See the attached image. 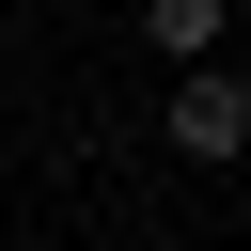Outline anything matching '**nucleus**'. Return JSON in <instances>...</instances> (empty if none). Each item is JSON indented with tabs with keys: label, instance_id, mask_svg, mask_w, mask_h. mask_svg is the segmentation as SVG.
Instances as JSON below:
<instances>
[{
	"label": "nucleus",
	"instance_id": "1",
	"mask_svg": "<svg viewBox=\"0 0 251 251\" xmlns=\"http://www.w3.org/2000/svg\"><path fill=\"white\" fill-rule=\"evenodd\" d=\"M235 141H251V94L235 78H188L173 94V157H235Z\"/></svg>",
	"mask_w": 251,
	"mask_h": 251
},
{
	"label": "nucleus",
	"instance_id": "2",
	"mask_svg": "<svg viewBox=\"0 0 251 251\" xmlns=\"http://www.w3.org/2000/svg\"><path fill=\"white\" fill-rule=\"evenodd\" d=\"M141 31H157V47H173V63H188V78H220V31H235V16H220V0H157V16H141Z\"/></svg>",
	"mask_w": 251,
	"mask_h": 251
}]
</instances>
